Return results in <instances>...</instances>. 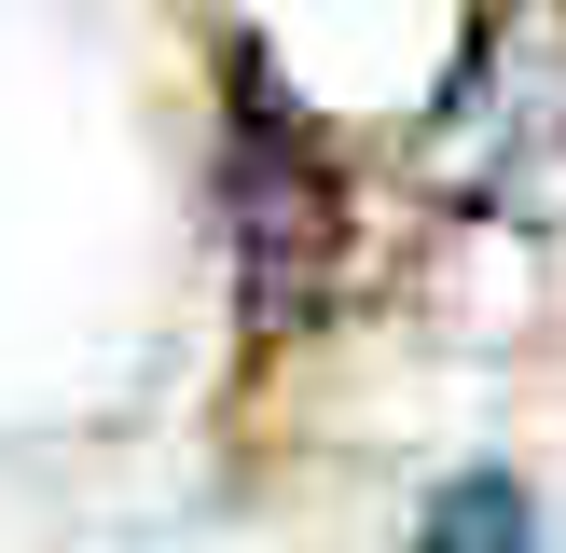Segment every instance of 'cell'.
<instances>
[{"label": "cell", "instance_id": "1", "mask_svg": "<svg viewBox=\"0 0 566 553\" xmlns=\"http://www.w3.org/2000/svg\"><path fill=\"white\" fill-rule=\"evenodd\" d=\"M235 125H221V236H235V319L249 332H304L346 291V166L304 125V97L235 42L221 70Z\"/></svg>", "mask_w": 566, "mask_h": 553}, {"label": "cell", "instance_id": "2", "mask_svg": "<svg viewBox=\"0 0 566 553\" xmlns=\"http://www.w3.org/2000/svg\"><path fill=\"white\" fill-rule=\"evenodd\" d=\"M429 166L457 208L566 236V14H512L470 42L457 97L429 111Z\"/></svg>", "mask_w": 566, "mask_h": 553}, {"label": "cell", "instance_id": "3", "mask_svg": "<svg viewBox=\"0 0 566 553\" xmlns=\"http://www.w3.org/2000/svg\"><path fill=\"white\" fill-rule=\"evenodd\" d=\"M415 553H539V512H525L512 470H457V484L415 512Z\"/></svg>", "mask_w": 566, "mask_h": 553}]
</instances>
